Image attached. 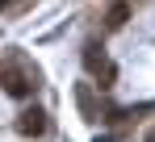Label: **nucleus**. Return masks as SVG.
<instances>
[{"label": "nucleus", "instance_id": "nucleus-1", "mask_svg": "<svg viewBox=\"0 0 155 142\" xmlns=\"http://www.w3.org/2000/svg\"><path fill=\"white\" fill-rule=\"evenodd\" d=\"M84 67H88V75H97V79H101V88H109V84H113V75H117L113 63H109V54L101 50V42H88V46H84Z\"/></svg>", "mask_w": 155, "mask_h": 142}, {"label": "nucleus", "instance_id": "nucleus-5", "mask_svg": "<svg viewBox=\"0 0 155 142\" xmlns=\"http://www.w3.org/2000/svg\"><path fill=\"white\" fill-rule=\"evenodd\" d=\"M126 17H130V4H126V0H117V4L109 8V29H122Z\"/></svg>", "mask_w": 155, "mask_h": 142}, {"label": "nucleus", "instance_id": "nucleus-2", "mask_svg": "<svg viewBox=\"0 0 155 142\" xmlns=\"http://www.w3.org/2000/svg\"><path fill=\"white\" fill-rule=\"evenodd\" d=\"M34 79H38V75H25V71H17L13 63H8V67H0V84H4V92H8V96H17V100L34 96V88H38Z\"/></svg>", "mask_w": 155, "mask_h": 142}, {"label": "nucleus", "instance_id": "nucleus-4", "mask_svg": "<svg viewBox=\"0 0 155 142\" xmlns=\"http://www.w3.org/2000/svg\"><path fill=\"white\" fill-rule=\"evenodd\" d=\"M76 105H80V113L88 121H101V109H97V100H92V84H76Z\"/></svg>", "mask_w": 155, "mask_h": 142}, {"label": "nucleus", "instance_id": "nucleus-6", "mask_svg": "<svg viewBox=\"0 0 155 142\" xmlns=\"http://www.w3.org/2000/svg\"><path fill=\"white\" fill-rule=\"evenodd\" d=\"M143 142H155V130H151V134H147V138H143Z\"/></svg>", "mask_w": 155, "mask_h": 142}, {"label": "nucleus", "instance_id": "nucleus-3", "mask_svg": "<svg viewBox=\"0 0 155 142\" xmlns=\"http://www.w3.org/2000/svg\"><path fill=\"white\" fill-rule=\"evenodd\" d=\"M46 130H51V121H46V113H42L38 105H34V109H25V113L17 117V134H21V138H42Z\"/></svg>", "mask_w": 155, "mask_h": 142}, {"label": "nucleus", "instance_id": "nucleus-7", "mask_svg": "<svg viewBox=\"0 0 155 142\" xmlns=\"http://www.w3.org/2000/svg\"><path fill=\"white\" fill-rule=\"evenodd\" d=\"M4 4H8V0H0V8H4Z\"/></svg>", "mask_w": 155, "mask_h": 142}]
</instances>
